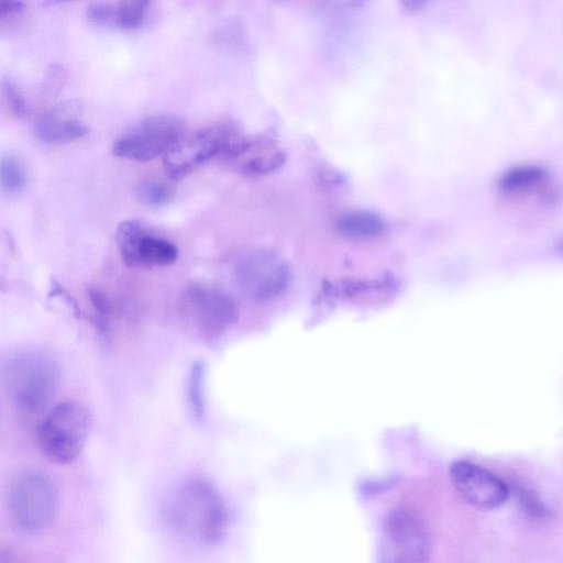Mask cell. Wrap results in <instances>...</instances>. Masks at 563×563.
<instances>
[{
	"label": "cell",
	"instance_id": "484cf974",
	"mask_svg": "<svg viewBox=\"0 0 563 563\" xmlns=\"http://www.w3.org/2000/svg\"><path fill=\"white\" fill-rule=\"evenodd\" d=\"M431 0H399L400 5L407 12L417 13L422 11Z\"/></svg>",
	"mask_w": 563,
	"mask_h": 563
},
{
	"label": "cell",
	"instance_id": "6da1fadb",
	"mask_svg": "<svg viewBox=\"0 0 563 563\" xmlns=\"http://www.w3.org/2000/svg\"><path fill=\"white\" fill-rule=\"evenodd\" d=\"M166 512L172 528L198 544L218 542L228 528L224 499L205 476H192L181 482L172 494Z\"/></svg>",
	"mask_w": 563,
	"mask_h": 563
},
{
	"label": "cell",
	"instance_id": "5bb4252c",
	"mask_svg": "<svg viewBox=\"0 0 563 563\" xmlns=\"http://www.w3.org/2000/svg\"><path fill=\"white\" fill-rule=\"evenodd\" d=\"M287 158L275 141L266 135L250 141L247 148L233 162L239 173L260 177L279 169Z\"/></svg>",
	"mask_w": 563,
	"mask_h": 563
},
{
	"label": "cell",
	"instance_id": "8fae6325",
	"mask_svg": "<svg viewBox=\"0 0 563 563\" xmlns=\"http://www.w3.org/2000/svg\"><path fill=\"white\" fill-rule=\"evenodd\" d=\"M449 474L456 492L474 508L493 510L503 506L510 496L508 482L471 461H455Z\"/></svg>",
	"mask_w": 563,
	"mask_h": 563
},
{
	"label": "cell",
	"instance_id": "2e32d148",
	"mask_svg": "<svg viewBox=\"0 0 563 563\" xmlns=\"http://www.w3.org/2000/svg\"><path fill=\"white\" fill-rule=\"evenodd\" d=\"M334 227L339 235L351 241L376 240L387 230L386 222L367 210L344 212L338 217Z\"/></svg>",
	"mask_w": 563,
	"mask_h": 563
},
{
	"label": "cell",
	"instance_id": "9a60e30c",
	"mask_svg": "<svg viewBox=\"0 0 563 563\" xmlns=\"http://www.w3.org/2000/svg\"><path fill=\"white\" fill-rule=\"evenodd\" d=\"M549 180L545 168L537 164H517L505 169L497 178L500 194L510 197L526 196L541 189Z\"/></svg>",
	"mask_w": 563,
	"mask_h": 563
},
{
	"label": "cell",
	"instance_id": "ba28073f",
	"mask_svg": "<svg viewBox=\"0 0 563 563\" xmlns=\"http://www.w3.org/2000/svg\"><path fill=\"white\" fill-rule=\"evenodd\" d=\"M185 125L175 114L150 115L117 139L113 154L134 162L152 161L185 135Z\"/></svg>",
	"mask_w": 563,
	"mask_h": 563
},
{
	"label": "cell",
	"instance_id": "4316f807",
	"mask_svg": "<svg viewBox=\"0 0 563 563\" xmlns=\"http://www.w3.org/2000/svg\"><path fill=\"white\" fill-rule=\"evenodd\" d=\"M70 1H74V0H42L41 5L46 8V7L67 3Z\"/></svg>",
	"mask_w": 563,
	"mask_h": 563
},
{
	"label": "cell",
	"instance_id": "277c9868",
	"mask_svg": "<svg viewBox=\"0 0 563 563\" xmlns=\"http://www.w3.org/2000/svg\"><path fill=\"white\" fill-rule=\"evenodd\" d=\"M8 506L19 529L32 534L44 532L52 526L57 514V487L43 472L23 471L10 484Z\"/></svg>",
	"mask_w": 563,
	"mask_h": 563
},
{
	"label": "cell",
	"instance_id": "52a82bcc",
	"mask_svg": "<svg viewBox=\"0 0 563 563\" xmlns=\"http://www.w3.org/2000/svg\"><path fill=\"white\" fill-rule=\"evenodd\" d=\"M431 548L430 529L418 512L407 507H397L386 514L379 542V556L383 562H426Z\"/></svg>",
	"mask_w": 563,
	"mask_h": 563
},
{
	"label": "cell",
	"instance_id": "4fadbf2b",
	"mask_svg": "<svg viewBox=\"0 0 563 563\" xmlns=\"http://www.w3.org/2000/svg\"><path fill=\"white\" fill-rule=\"evenodd\" d=\"M399 288L397 279L388 274L380 277L363 278H342L333 282H325L322 286V292L325 297L344 300L361 301L372 298H385L395 294Z\"/></svg>",
	"mask_w": 563,
	"mask_h": 563
},
{
	"label": "cell",
	"instance_id": "8992f818",
	"mask_svg": "<svg viewBox=\"0 0 563 563\" xmlns=\"http://www.w3.org/2000/svg\"><path fill=\"white\" fill-rule=\"evenodd\" d=\"M179 312L200 338L213 340L233 327L239 311L234 299L223 289L195 283L181 292Z\"/></svg>",
	"mask_w": 563,
	"mask_h": 563
},
{
	"label": "cell",
	"instance_id": "7402d4cb",
	"mask_svg": "<svg viewBox=\"0 0 563 563\" xmlns=\"http://www.w3.org/2000/svg\"><path fill=\"white\" fill-rule=\"evenodd\" d=\"M67 80L65 67L58 63L51 64L45 74L41 86L43 96L55 97L63 89Z\"/></svg>",
	"mask_w": 563,
	"mask_h": 563
},
{
	"label": "cell",
	"instance_id": "5b68a950",
	"mask_svg": "<svg viewBox=\"0 0 563 563\" xmlns=\"http://www.w3.org/2000/svg\"><path fill=\"white\" fill-rule=\"evenodd\" d=\"M91 427L89 411L75 400H65L52 408L37 428L42 453L51 461L68 464L81 453Z\"/></svg>",
	"mask_w": 563,
	"mask_h": 563
},
{
	"label": "cell",
	"instance_id": "83f0119b",
	"mask_svg": "<svg viewBox=\"0 0 563 563\" xmlns=\"http://www.w3.org/2000/svg\"><path fill=\"white\" fill-rule=\"evenodd\" d=\"M556 246H558L559 252L563 255V234L558 240Z\"/></svg>",
	"mask_w": 563,
	"mask_h": 563
},
{
	"label": "cell",
	"instance_id": "9c48e42d",
	"mask_svg": "<svg viewBox=\"0 0 563 563\" xmlns=\"http://www.w3.org/2000/svg\"><path fill=\"white\" fill-rule=\"evenodd\" d=\"M235 282L240 290L255 301H268L280 296L290 280L287 264L268 251L245 255L235 267Z\"/></svg>",
	"mask_w": 563,
	"mask_h": 563
},
{
	"label": "cell",
	"instance_id": "603a6c76",
	"mask_svg": "<svg viewBox=\"0 0 563 563\" xmlns=\"http://www.w3.org/2000/svg\"><path fill=\"white\" fill-rule=\"evenodd\" d=\"M2 95L10 111L18 118L26 114L27 107L16 87L8 79L1 82Z\"/></svg>",
	"mask_w": 563,
	"mask_h": 563
},
{
	"label": "cell",
	"instance_id": "d6986e66",
	"mask_svg": "<svg viewBox=\"0 0 563 563\" xmlns=\"http://www.w3.org/2000/svg\"><path fill=\"white\" fill-rule=\"evenodd\" d=\"M135 196L146 207L161 208L174 199L175 189L169 183L150 178L139 183Z\"/></svg>",
	"mask_w": 563,
	"mask_h": 563
},
{
	"label": "cell",
	"instance_id": "ac0fdd59",
	"mask_svg": "<svg viewBox=\"0 0 563 563\" xmlns=\"http://www.w3.org/2000/svg\"><path fill=\"white\" fill-rule=\"evenodd\" d=\"M152 0H120L115 4L114 22L124 31H135L143 26Z\"/></svg>",
	"mask_w": 563,
	"mask_h": 563
},
{
	"label": "cell",
	"instance_id": "44dd1931",
	"mask_svg": "<svg viewBox=\"0 0 563 563\" xmlns=\"http://www.w3.org/2000/svg\"><path fill=\"white\" fill-rule=\"evenodd\" d=\"M26 180L23 164L12 155H4L0 163L1 189L5 194H15L24 187Z\"/></svg>",
	"mask_w": 563,
	"mask_h": 563
},
{
	"label": "cell",
	"instance_id": "ffe728a7",
	"mask_svg": "<svg viewBox=\"0 0 563 563\" xmlns=\"http://www.w3.org/2000/svg\"><path fill=\"white\" fill-rule=\"evenodd\" d=\"M187 397L192 415L202 419L206 412L205 367L201 362L191 365L187 382Z\"/></svg>",
	"mask_w": 563,
	"mask_h": 563
},
{
	"label": "cell",
	"instance_id": "7a4b0ae2",
	"mask_svg": "<svg viewBox=\"0 0 563 563\" xmlns=\"http://www.w3.org/2000/svg\"><path fill=\"white\" fill-rule=\"evenodd\" d=\"M250 141L236 121L216 122L192 134H185L175 143L164 154L165 172L170 178L178 179L212 158L233 163L247 148Z\"/></svg>",
	"mask_w": 563,
	"mask_h": 563
},
{
	"label": "cell",
	"instance_id": "cb8c5ba5",
	"mask_svg": "<svg viewBox=\"0 0 563 563\" xmlns=\"http://www.w3.org/2000/svg\"><path fill=\"white\" fill-rule=\"evenodd\" d=\"M115 4L109 2H93L87 8V18L97 24L113 23Z\"/></svg>",
	"mask_w": 563,
	"mask_h": 563
},
{
	"label": "cell",
	"instance_id": "30bf717a",
	"mask_svg": "<svg viewBox=\"0 0 563 563\" xmlns=\"http://www.w3.org/2000/svg\"><path fill=\"white\" fill-rule=\"evenodd\" d=\"M115 241L122 261L130 267L168 266L178 258V249L173 242L151 234L134 219L118 225Z\"/></svg>",
	"mask_w": 563,
	"mask_h": 563
},
{
	"label": "cell",
	"instance_id": "e0dca14e",
	"mask_svg": "<svg viewBox=\"0 0 563 563\" xmlns=\"http://www.w3.org/2000/svg\"><path fill=\"white\" fill-rule=\"evenodd\" d=\"M508 484L510 495L528 517L538 521H547L553 517L552 508L533 487L517 479Z\"/></svg>",
	"mask_w": 563,
	"mask_h": 563
},
{
	"label": "cell",
	"instance_id": "d4e9b609",
	"mask_svg": "<svg viewBox=\"0 0 563 563\" xmlns=\"http://www.w3.org/2000/svg\"><path fill=\"white\" fill-rule=\"evenodd\" d=\"M25 5L22 0H0V16L14 15L24 10Z\"/></svg>",
	"mask_w": 563,
	"mask_h": 563
},
{
	"label": "cell",
	"instance_id": "7c38bea8",
	"mask_svg": "<svg viewBox=\"0 0 563 563\" xmlns=\"http://www.w3.org/2000/svg\"><path fill=\"white\" fill-rule=\"evenodd\" d=\"M77 100L64 101L45 112L34 123V135L44 143L62 144L81 139L89 133V126L80 118Z\"/></svg>",
	"mask_w": 563,
	"mask_h": 563
},
{
	"label": "cell",
	"instance_id": "3957f363",
	"mask_svg": "<svg viewBox=\"0 0 563 563\" xmlns=\"http://www.w3.org/2000/svg\"><path fill=\"white\" fill-rule=\"evenodd\" d=\"M3 385L11 402L21 411L37 413L54 398L59 384L55 360L38 350H24L5 362Z\"/></svg>",
	"mask_w": 563,
	"mask_h": 563
}]
</instances>
